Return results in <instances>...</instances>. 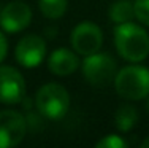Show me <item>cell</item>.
<instances>
[{
	"instance_id": "cell-13",
	"label": "cell",
	"mask_w": 149,
	"mask_h": 148,
	"mask_svg": "<svg viewBox=\"0 0 149 148\" xmlns=\"http://www.w3.org/2000/svg\"><path fill=\"white\" fill-rule=\"evenodd\" d=\"M38 8L46 19H60L67 13L68 0H38Z\"/></svg>"
},
{
	"instance_id": "cell-4",
	"label": "cell",
	"mask_w": 149,
	"mask_h": 148,
	"mask_svg": "<svg viewBox=\"0 0 149 148\" xmlns=\"http://www.w3.org/2000/svg\"><path fill=\"white\" fill-rule=\"evenodd\" d=\"M81 72L87 83L95 88H105L114 81L118 73V64L109 53L97 51L94 54L84 56L81 62Z\"/></svg>"
},
{
	"instance_id": "cell-8",
	"label": "cell",
	"mask_w": 149,
	"mask_h": 148,
	"mask_svg": "<svg viewBox=\"0 0 149 148\" xmlns=\"http://www.w3.org/2000/svg\"><path fill=\"white\" fill-rule=\"evenodd\" d=\"M26 97V80L11 65H0V102L5 105L21 104Z\"/></svg>"
},
{
	"instance_id": "cell-11",
	"label": "cell",
	"mask_w": 149,
	"mask_h": 148,
	"mask_svg": "<svg viewBox=\"0 0 149 148\" xmlns=\"http://www.w3.org/2000/svg\"><path fill=\"white\" fill-rule=\"evenodd\" d=\"M138 118H140V115H138L136 108H135L133 105L125 104V105H120L118 110H116L114 124H116V128H118V131L129 132V131H132L135 126H136Z\"/></svg>"
},
{
	"instance_id": "cell-15",
	"label": "cell",
	"mask_w": 149,
	"mask_h": 148,
	"mask_svg": "<svg viewBox=\"0 0 149 148\" xmlns=\"http://www.w3.org/2000/svg\"><path fill=\"white\" fill-rule=\"evenodd\" d=\"M127 140L122 139L118 134H108V135L102 137L100 140L95 142L97 148H127Z\"/></svg>"
},
{
	"instance_id": "cell-2",
	"label": "cell",
	"mask_w": 149,
	"mask_h": 148,
	"mask_svg": "<svg viewBox=\"0 0 149 148\" xmlns=\"http://www.w3.org/2000/svg\"><path fill=\"white\" fill-rule=\"evenodd\" d=\"M114 89L125 100H143L149 96V69L132 64L118 70L114 76Z\"/></svg>"
},
{
	"instance_id": "cell-6",
	"label": "cell",
	"mask_w": 149,
	"mask_h": 148,
	"mask_svg": "<svg viewBox=\"0 0 149 148\" xmlns=\"http://www.w3.org/2000/svg\"><path fill=\"white\" fill-rule=\"evenodd\" d=\"M48 56V46L41 35L27 34L17 41L15 48V58L19 65L26 69L38 67Z\"/></svg>"
},
{
	"instance_id": "cell-9",
	"label": "cell",
	"mask_w": 149,
	"mask_h": 148,
	"mask_svg": "<svg viewBox=\"0 0 149 148\" xmlns=\"http://www.w3.org/2000/svg\"><path fill=\"white\" fill-rule=\"evenodd\" d=\"M32 16V8L27 3L10 2L0 11V29L5 34H19L30 26Z\"/></svg>"
},
{
	"instance_id": "cell-18",
	"label": "cell",
	"mask_w": 149,
	"mask_h": 148,
	"mask_svg": "<svg viewBox=\"0 0 149 148\" xmlns=\"http://www.w3.org/2000/svg\"><path fill=\"white\" fill-rule=\"evenodd\" d=\"M146 108H148V112H149V96L146 97Z\"/></svg>"
},
{
	"instance_id": "cell-19",
	"label": "cell",
	"mask_w": 149,
	"mask_h": 148,
	"mask_svg": "<svg viewBox=\"0 0 149 148\" xmlns=\"http://www.w3.org/2000/svg\"><path fill=\"white\" fill-rule=\"evenodd\" d=\"M0 11H2V6H0Z\"/></svg>"
},
{
	"instance_id": "cell-16",
	"label": "cell",
	"mask_w": 149,
	"mask_h": 148,
	"mask_svg": "<svg viewBox=\"0 0 149 148\" xmlns=\"http://www.w3.org/2000/svg\"><path fill=\"white\" fill-rule=\"evenodd\" d=\"M6 54H8V40H6V35L0 29V64L5 61Z\"/></svg>"
},
{
	"instance_id": "cell-1",
	"label": "cell",
	"mask_w": 149,
	"mask_h": 148,
	"mask_svg": "<svg viewBox=\"0 0 149 148\" xmlns=\"http://www.w3.org/2000/svg\"><path fill=\"white\" fill-rule=\"evenodd\" d=\"M114 46L118 54L127 62L138 64L149 56V34L135 22L116 24Z\"/></svg>"
},
{
	"instance_id": "cell-17",
	"label": "cell",
	"mask_w": 149,
	"mask_h": 148,
	"mask_svg": "<svg viewBox=\"0 0 149 148\" xmlns=\"http://www.w3.org/2000/svg\"><path fill=\"white\" fill-rule=\"evenodd\" d=\"M141 148H149V135L143 140V142H141Z\"/></svg>"
},
{
	"instance_id": "cell-7",
	"label": "cell",
	"mask_w": 149,
	"mask_h": 148,
	"mask_svg": "<svg viewBox=\"0 0 149 148\" xmlns=\"http://www.w3.org/2000/svg\"><path fill=\"white\" fill-rule=\"evenodd\" d=\"M27 134V119L16 110H0V148L17 147Z\"/></svg>"
},
{
	"instance_id": "cell-3",
	"label": "cell",
	"mask_w": 149,
	"mask_h": 148,
	"mask_svg": "<svg viewBox=\"0 0 149 148\" xmlns=\"http://www.w3.org/2000/svg\"><path fill=\"white\" fill-rule=\"evenodd\" d=\"M35 107L43 118L59 121L70 110V94L62 84L49 81L43 84L35 94Z\"/></svg>"
},
{
	"instance_id": "cell-14",
	"label": "cell",
	"mask_w": 149,
	"mask_h": 148,
	"mask_svg": "<svg viewBox=\"0 0 149 148\" xmlns=\"http://www.w3.org/2000/svg\"><path fill=\"white\" fill-rule=\"evenodd\" d=\"M135 19L141 26L149 27V0H133Z\"/></svg>"
},
{
	"instance_id": "cell-12",
	"label": "cell",
	"mask_w": 149,
	"mask_h": 148,
	"mask_svg": "<svg viewBox=\"0 0 149 148\" xmlns=\"http://www.w3.org/2000/svg\"><path fill=\"white\" fill-rule=\"evenodd\" d=\"M108 18L114 24H124L133 21L135 19L133 2H130V0H116L108 8Z\"/></svg>"
},
{
	"instance_id": "cell-10",
	"label": "cell",
	"mask_w": 149,
	"mask_h": 148,
	"mask_svg": "<svg viewBox=\"0 0 149 148\" xmlns=\"http://www.w3.org/2000/svg\"><path fill=\"white\" fill-rule=\"evenodd\" d=\"M81 67L78 53L68 48H57L49 54L48 69L56 76H68Z\"/></svg>"
},
{
	"instance_id": "cell-5",
	"label": "cell",
	"mask_w": 149,
	"mask_h": 148,
	"mask_svg": "<svg viewBox=\"0 0 149 148\" xmlns=\"http://www.w3.org/2000/svg\"><path fill=\"white\" fill-rule=\"evenodd\" d=\"M70 45L79 56H89L100 51L103 45V32L100 26L92 21H83L73 27L70 34Z\"/></svg>"
}]
</instances>
